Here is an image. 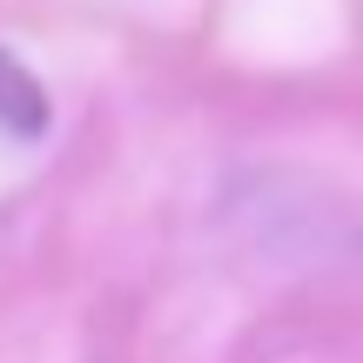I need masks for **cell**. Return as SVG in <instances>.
Here are the masks:
<instances>
[{
  "label": "cell",
  "instance_id": "6da1fadb",
  "mask_svg": "<svg viewBox=\"0 0 363 363\" xmlns=\"http://www.w3.org/2000/svg\"><path fill=\"white\" fill-rule=\"evenodd\" d=\"M0 135H13V142L48 135V88H40L34 67H21L7 48H0Z\"/></svg>",
  "mask_w": 363,
  "mask_h": 363
}]
</instances>
